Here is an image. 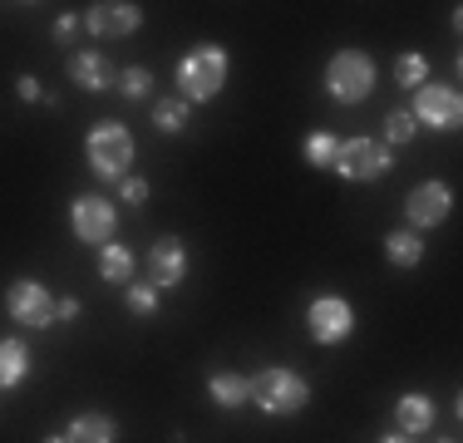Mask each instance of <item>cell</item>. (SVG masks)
I'll return each mask as SVG.
<instances>
[{
  "instance_id": "5b68a950",
  "label": "cell",
  "mask_w": 463,
  "mask_h": 443,
  "mask_svg": "<svg viewBox=\"0 0 463 443\" xmlns=\"http://www.w3.org/2000/svg\"><path fill=\"white\" fill-rule=\"evenodd\" d=\"M390 168H394V153L380 138H340V153H335V168L330 173H340L345 183H380Z\"/></svg>"
},
{
  "instance_id": "52a82bcc",
  "label": "cell",
  "mask_w": 463,
  "mask_h": 443,
  "mask_svg": "<svg viewBox=\"0 0 463 443\" xmlns=\"http://www.w3.org/2000/svg\"><path fill=\"white\" fill-rule=\"evenodd\" d=\"M5 316L15 320V325H25V330L54 325V296H50V286L35 281V276H20V281L5 291Z\"/></svg>"
},
{
  "instance_id": "5bb4252c",
  "label": "cell",
  "mask_w": 463,
  "mask_h": 443,
  "mask_svg": "<svg viewBox=\"0 0 463 443\" xmlns=\"http://www.w3.org/2000/svg\"><path fill=\"white\" fill-rule=\"evenodd\" d=\"M434 399L429 394H419V390H410V394H400L394 399V424H400V434L404 438H419V434H429L434 429Z\"/></svg>"
},
{
  "instance_id": "4fadbf2b",
  "label": "cell",
  "mask_w": 463,
  "mask_h": 443,
  "mask_svg": "<svg viewBox=\"0 0 463 443\" xmlns=\"http://www.w3.org/2000/svg\"><path fill=\"white\" fill-rule=\"evenodd\" d=\"M70 80L80 84V89H90V94H109V89L118 84V70L109 64V54H99V50H80V54H70Z\"/></svg>"
},
{
  "instance_id": "1f68e13d",
  "label": "cell",
  "mask_w": 463,
  "mask_h": 443,
  "mask_svg": "<svg viewBox=\"0 0 463 443\" xmlns=\"http://www.w3.org/2000/svg\"><path fill=\"white\" fill-rule=\"evenodd\" d=\"M444 443H458V438H444Z\"/></svg>"
},
{
  "instance_id": "2e32d148",
  "label": "cell",
  "mask_w": 463,
  "mask_h": 443,
  "mask_svg": "<svg viewBox=\"0 0 463 443\" xmlns=\"http://www.w3.org/2000/svg\"><path fill=\"white\" fill-rule=\"evenodd\" d=\"M64 443H118V424L109 414H80L64 429Z\"/></svg>"
},
{
  "instance_id": "8992f818",
  "label": "cell",
  "mask_w": 463,
  "mask_h": 443,
  "mask_svg": "<svg viewBox=\"0 0 463 443\" xmlns=\"http://www.w3.org/2000/svg\"><path fill=\"white\" fill-rule=\"evenodd\" d=\"M306 330H311L316 345H345L355 335V306L345 296H316L306 306Z\"/></svg>"
},
{
  "instance_id": "d6986e66",
  "label": "cell",
  "mask_w": 463,
  "mask_h": 443,
  "mask_svg": "<svg viewBox=\"0 0 463 443\" xmlns=\"http://www.w3.org/2000/svg\"><path fill=\"white\" fill-rule=\"evenodd\" d=\"M25 374H30V350H25V340H0V394L15 390Z\"/></svg>"
},
{
  "instance_id": "cb8c5ba5",
  "label": "cell",
  "mask_w": 463,
  "mask_h": 443,
  "mask_svg": "<svg viewBox=\"0 0 463 443\" xmlns=\"http://www.w3.org/2000/svg\"><path fill=\"white\" fill-rule=\"evenodd\" d=\"M148 89H153V70H148V64H128V70L118 74V94L134 99V104H138V99H148Z\"/></svg>"
},
{
  "instance_id": "3957f363",
  "label": "cell",
  "mask_w": 463,
  "mask_h": 443,
  "mask_svg": "<svg viewBox=\"0 0 463 443\" xmlns=\"http://www.w3.org/2000/svg\"><path fill=\"white\" fill-rule=\"evenodd\" d=\"M251 404L271 419H291L311 404V384H306V374L286 370V364H271V370L251 374Z\"/></svg>"
},
{
  "instance_id": "ffe728a7",
  "label": "cell",
  "mask_w": 463,
  "mask_h": 443,
  "mask_svg": "<svg viewBox=\"0 0 463 443\" xmlns=\"http://www.w3.org/2000/svg\"><path fill=\"white\" fill-rule=\"evenodd\" d=\"M394 84L400 89H424L429 84V60L419 50H404L400 60H394Z\"/></svg>"
},
{
  "instance_id": "ba28073f",
  "label": "cell",
  "mask_w": 463,
  "mask_h": 443,
  "mask_svg": "<svg viewBox=\"0 0 463 443\" xmlns=\"http://www.w3.org/2000/svg\"><path fill=\"white\" fill-rule=\"evenodd\" d=\"M414 124H424V128H434V133H449V128H458V118H463V99H458V89L454 84H434L429 80L424 89H414Z\"/></svg>"
},
{
  "instance_id": "f546056e",
  "label": "cell",
  "mask_w": 463,
  "mask_h": 443,
  "mask_svg": "<svg viewBox=\"0 0 463 443\" xmlns=\"http://www.w3.org/2000/svg\"><path fill=\"white\" fill-rule=\"evenodd\" d=\"M380 443H414V438H404V434H390V438H380Z\"/></svg>"
},
{
  "instance_id": "6da1fadb",
  "label": "cell",
  "mask_w": 463,
  "mask_h": 443,
  "mask_svg": "<svg viewBox=\"0 0 463 443\" xmlns=\"http://www.w3.org/2000/svg\"><path fill=\"white\" fill-rule=\"evenodd\" d=\"M227 84V50L222 44H193L178 60V99L183 104H213Z\"/></svg>"
},
{
  "instance_id": "7c38bea8",
  "label": "cell",
  "mask_w": 463,
  "mask_h": 443,
  "mask_svg": "<svg viewBox=\"0 0 463 443\" xmlns=\"http://www.w3.org/2000/svg\"><path fill=\"white\" fill-rule=\"evenodd\" d=\"M183 276H187V251L168 231V237H158L148 251V286L153 291H173V286H183Z\"/></svg>"
},
{
  "instance_id": "8fae6325",
  "label": "cell",
  "mask_w": 463,
  "mask_h": 443,
  "mask_svg": "<svg viewBox=\"0 0 463 443\" xmlns=\"http://www.w3.org/2000/svg\"><path fill=\"white\" fill-rule=\"evenodd\" d=\"M454 212V193L449 183H419L410 197H404V217H410V231H424V227H439Z\"/></svg>"
},
{
  "instance_id": "4dcf8cb0",
  "label": "cell",
  "mask_w": 463,
  "mask_h": 443,
  "mask_svg": "<svg viewBox=\"0 0 463 443\" xmlns=\"http://www.w3.org/2000/svg\"><path fill=\"white\" fill-rule=\"evenodd\" d=\"M45 443H64V434H50V438H45Z\"/></svg>"
},
{
  "instance_id": "30bf717a",
  "label": "cell",
  "mask_w": 463,
  "mask_h": 443,
  "mask_svg": "<svg viewBox=\"0 0 463 443\" xmlns=\"http://www.w3.org/2000/svg\"><path fill=\"white\" fill-rule=\"evenodd\" d=\"M143 25V10L134 0H99V5L84 10V30L99 40H128Z\"/></svg>"
},
{
  "instance_id": "44dd1931",
  "label": "cell",
  "mask_w": 463,
  "mask_h": 443,
  "mask_svg": "<svg viewBox=\"0 0 463 443\" xmlns=\"http://www.w3.org/2000/svg\"><path fill=\"white\" fill-rule=\"evenodd\" d=\"M419 133V124H414V114L410 108H390V114H384V148H404V143H410Z\"/></svg>"
},
{
  "instance_id": "277c9868",
  "label": "cell",
  "mask_w": 463,
  "mask_h": 443,
  "mask_svg": "<svg viewBox=\"0 0 463 443\" xmlns=\"http://www.w3.org/2000/svg\"><path fill=\"white\" fill-rule=\"evenodd\" d=\"M374 89V60L365 50H340L326 64V94L335 104H365Z\"/></svg>"
},
{
  "instance_id": "7a4b0ae2",
  "label": "cell",
  "mask_w": 463,
  "mask_h": 443,
  "mask_svg": "<svg viewBox=\"0 0 463 443\" xmlns=\"http://www.w3.org/2000/svg\"><path fill=\"white\" fill-rule=\"evenodd\" d=\"M134 133L128 124H118V118H104V124L90 128V138H84V158H90L94 177H104V183H124L128 168H134Z\"/></svg>"
},
{
  "instance_id": "7402d4cb",
  "label": "cell",
  "mask_w": 463,
  "mask_h": 443,
  "mask_svg": "<svg viewBox=\"0 0 463 443\" xmlns=\"http://www.w3.org/2000/svg\"><path fill=\"white\" fill-rule=\"evenodd\" d=\"M187 114H193V104H183V99H158V104H153V124H158V133H183Z\"/></svg>"
},
{
  "instance_id": "603a6c76",
  "label": "cell",
  "mask_w": 463,
  "mask_h": 443,
  "mask_svg": "<svg viewBox=\"0 0 463 443\" xmlns=\"http://www.w3.org/2000/svg\"><path fill=\"white\" fill-rule=\"evenodd\" d=\"M301 153H306V163H311V168H335L340 138H335V133H311V138L301 143Z\"/></svg>"
},
{
  "instance_id": "484cf974",
  "label": "cell",
  "mask_w": 463,
  "mask_h": 443,
  "mask_svg": "<svg viewBox=\"0 0 463 443\" xmlns=\"http://www.w3.org/2000/svg\"><path fill=\"white\" fill-rule=\"evenodd\" d=\"M118 193H124V203H128V207L148 203V183H143V177H134V173H128L124 183H118Z\"/></svg>"
},
{
  "instance_id": "ac0fdd59",
  "label": "cell",
  "mask_w": 463,
  "mask_h": 443,
  "mask_svg": "<svg viewBox=\"0 0 463 443\" xmlns=\"http://www.w3.org/2000/svg\"><path fill=\"white\" fill-rule=\"evenodd\" d=\"M134 251L124 247V241H104V247H99V276H104V281H114V286H128L134 281Z\"/></svg>"
},
{
  "instance_id": "f1b7e54d",
  "label": "cell",
  "mask_w": 463,
  "mask_h": 443,
  "mask_svg": "<svg viewBox=\"0 0 463 443\" xmlns=\"http://www.w3.org/2000/svg\"><path fill=\"white\" fill-rule=\"evenodd\" d=\"M80 296H60V301H54V320H80Z\"/></svg>"
},
{
  "instance_id": "9c48e42d",
  "label": "cell",
  "mask_w": 463,
  "mask_h": 443,
  "mask_svg": "<svg viewBox=\"0 0 463 443\" xmlns=\"http://www.w3.org/2000/svg\"><path fill=\"white\" fill-rule=\"evenodd\" d=\"M70 227L80 241H94V247H104V241H114V227H118V207L109 203V197L99 193H80L70 203Z\"/></svg>"
},
{
  "instance_id": "e0dca14e",
  "label": "cell",
  "mask_w": 463,
  "mask_h": 443,
  "mask_svg": "<svg viewBox=\"0 0 463 443\" xmlns=\"http://www.w3.org/2000/svg\"><path fill=\"white\" fill-rule=\"evenodd\" d=\"M384 261L390 266H400V271H414L419 261H424V237H419V231H390V237H384Z\"/></svg>"
},
{
  "instance_id": "d4e9b609",
  "label": "cell",
  "mask_w": 463,
  "mask_h": 443,
  "mask_svg": "<svg viewBox=\"0 0 463 443\" xmlns=\"http://www.w3.org/2000/svg\"><path fill=\"white\" fill-rule=\"evenodd\" d=\"M124 306L134 310V316H153V310H158V291H153V286H124Z\"/></svg>"
},
{
  "instance_id": "83f0119b",
  "label": "cell",
  "mask_w": 463,
  "mask_h": 443,
  "mask_svg": "<svg viewBox=\"0 0 463 443\" xmlns=\"http://www.w3.org/2000/svg\"><path fill=\"white\" fill-rule=\"evenodd\" d=\"M74 35H80V15H60V20H54V40H60V44H70Z\"/></svg>"
},
{
  "instance_id": "4316f807",
  "label": "cell",
  "mask_w": 463,
  "mask_h": 443,
  "mask_svg": "<svg viewBox=\"0 0 463 443\" xmlns=\"http://www.w3.org/2000/svg\"><path fill=\"white\" fill-rule=\"evenodd\" d=\"M15 94H20V104H40V99H45V89H40L35 74H20V80H15Z\"/></svg>"
},
{
  "instance_id": "9a60e30c",
  "label": "cell",
  "mask_w": 463,
  "mask_h": 443,
  "mask_svg": "<svg viewBox=\"0 0 463 443\" xmlns=\"http://www.w3.org/2000/svg\"><path fill=\"white\" fill-rule=\"evenodd\" d=\"M207 394H213L217 409H241V404H251V380L247 374H232V370H217L207 380Z\"/></svg>"
}]
</instances>
